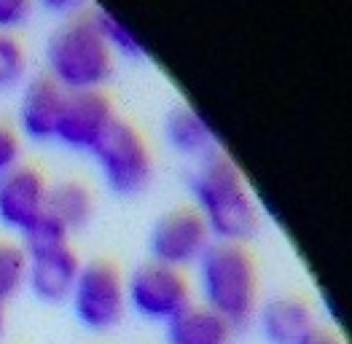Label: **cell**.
<instances>
[{
  "mask_svg": "<svg viewBox=\"0 0 352 344\" xmlns=\"http://www.w3.org/2000/svg\"><path fill=\"white\" fill-rule=\"evenodd\" d=\"M32 0H0V30L11 32L25 25L32 14Z\"/></svg>",
  "mask_w": 352,
  "mask_h": 344,
  "instance_id": "obj_21",
  "label": "cell"
},
{
  "mask_svg": "<svg viewBox=\"0 0 352 344\" xmlns=\"http://www.w3.org/2000/svg\"><path fill=\"white\" fill-rule=\"evenodd\" d=\"M164 135L170 145L186 156H207L218 148V135L210 121L191 105H175L164 118Z\"/></svg>",
  "mask_w": 352,
  "mask_h": 344,
  "instance_id": "obj_14",
  "label": "cell"
},
{
  "mask_svg": "<svg viewBox=\"0 0 352 344\" xmlns=\"http://www.w3.org/2000/svg\"><path fill=\"white\" fill-rule=\"evenodd\" d=\"M46 213L57 224H62L67 229V234L76 229H84L94 215V194L81 180H59L54 186H49Z\"/></svg>",
  "mask_w": 352,
  "mask_h": 344,
  "instance_id": "obj_15",
  "label": "cell"
},
{
  "mask_svg": "<svg viewBox=\"0 0 352 344\" xmlns=\"http://www.w3.org/2000/svg\"><path fill=\"white\" fill-rule=\"evenodd\" d=\"M49 183L32 164H16L0 175V224L11 231H28L46 213Z\"/></svg>",
  "mask_w": 352,
  "mask_h": 344,
  "instance_id": "obj_9",
  "label": "cell"
},
{
  "mask_svg": "<svg viewBox=\"0 0 352 344\" xmlns=\"http://www.w3.org/2000/svg\"><path fill=\"white\" fill-rule=\"evenodd\" d=\"M191 194L197 213L205 218L207 229L218 242H245L250 239L258 224V204L234 159L218 145L199 159L191 172Z\"/></svg>",
  "mask_w": 352,
  "mask_h": 344,
  "instance_id": "obj_1",
  "label": "cell"
},
{
  "mask_svg": "<svg viewBox=\"0 0 352 344\" xmlns=\"http://www.w3.org/2000/svg\"><path fill=\"white\" fill-rule=\"evenodd\" d=\"M89 153L100 164V172L113 194L135 197L153 178V156L146 138L132 121L121 116L108 124V129L100 135Z\"/></svg>",
  "mask_w": 352,
  "mask_h": 344,
  "instance_id": "obj_4",
  "label": "cell"
},
{
  "mask_svg": "<svg viewBox=\"0 0 352 344\" xmlns=\"http://www.w3.org/2000/svg\"><path fill=\"white\" fill-rule=\"evenodd\" d=\"M210 245L212 234L207 229L205 218L194 207H177L164 213L148 234L151 261L173 269L197 264Z\"/></svg>",
  "mask_w": 352,
  "mask_h": 344,
  "instance_id": "obj_7",
  "label": "cell"
},
{
  "mask_svg": "<svg viewBox=\"0 0 352 344\" xmlns=\"http://www.w3.org/2000/svg\"><path fill=\"white\" fill-rule=\"evenodd\" d=\"M197 264L207 310L232 328L248 325L258 304V272L248 248L239 242H212Z\"/></svg>",
  "mask_w": 352,
  "mask_h": 344,
  "instance_id": "obj_3",
  "label": "cell"
},
{
  "mask_svg": "<svg viewBox=\"0 0 352 344\" xmlns=\"http://www.w3.org/2000/svg\"><path fill=\"white\" fill-rule=\"evenodd\" d=\"M25 237V253H32V250H43V248H54V245H65L67 242V229L57 224L49 213H43L28 231H22Z\"/></svg>",
  "mask_w": 352,
  "mask_h": 344,
  "instance_id": "obj_19",
  "label": "cell"
},
{
  "mask_svg": "<svg viewBox=\"0 0 352 344\" xmlns=\"http://www.w3.org/2000/svg\"><path fill=\"white\" fill-rule=\"evenodd\" d=\"M126 301L138 315L156 323H170L177 312L191 304V288L180 269L148 261L138 266L124 283Z\"/></svg>",
  "mask_w": 352,
  "mask_h": 344,
  "instance_id": "obj_6",
  "label": "cell"
},
{
  "mask_svg": "<svg viewBox=\"0 0 352 344\" xmlns=\"http://www.w3.org/2000/svg\"><path fill=\"white\" fill-rule=\"evenodd\" d=\"M38 6H43L46 11H54V14H67V17H78L84 14L89 0H32Z\"/></svg>",
  "mask_w": 352,
  "mask_h": 344,
  "instance_id": "obj_22",
  "label": "cell"
},
{
  "mask_svg": "<svg viewBox=\"0 0 352 344\" xmlns=\"http://www.w3.org/2000/svg\"><path fill=\"white\" fill-rule=\"evenodd\" d=\"M116 118V108L102 89L67 92L59 111L54 138L73 151H91L108 124Z\"/></svg>",
  "mask_w": 352,
  "mask_h": 344,
  "instance_id": "obj_8",
  "label": "cell"
},
{
  "mask_svg": "<svg viewBox=\"0 0 352 344\" xmlns=\"http://www.w3.org/2000/svg\"><path fill=\"white\" fill-rule=\"evenodd\" d=\"M232 325L205 304H188L167 323V344H232Z\"/></svg>",
  "mask_w": 352,
  "mask_h": 344,
  "instance_id": "obj_13",
  "label": "cell"
},
{
  "mask_svg": "<svg viewBox=\"0 0 352 344\" xmlns=\"http://www.w3.org/2000/svg\"><path fill=\"white\" fill-rule=\"evenodd\" d=\"M65 89L49 76H32L22 89L19 100V127L32 140H52L59 111L65 103Z\"/></svg>",
  "mask_w": 352,
  "mask_h": 344,
  "instance_id": "obj_11",
  "label": "cell"
},
{
  "mask_svg": "<svg viewBox=\"0 0 352 344\" xmlns=\"http://www.w3.org/2000/svg\"><path fill=\"white\" fill-rule=\"evenodd\" d=\"M70 299L76 317L89 331H111L121 323L126 307V290L118 266L102 258L81 264Z\"/></svg>",
  "mask_w": 352,
  "mask_h": 344,
  "instance_id": "obj_5",
  "label": "cell"
},
{
  "mask_svg": "<svg viewBox=\"0 0 352 344\" xmlns=\"http://www.w3.org/2000/svg\"><path fill=\"white\" fill-rule=\"evenodd\" d=\"M81 272V258L70 242L28 253V283L32 293L43 301H62L73 293Z\"/></svg>",
  "mask_w": 352,
  "mask_h": 344,
  "instance_id": "obj_10",
  "label": "cell"
},
{
  "mask_svg": "<svg viewBox=\"0 0 352 344\" xmlns=\"http://www.w3.org/2000/svg\"><path fill=\"white\" fill-rule=\"evenodd\" d=\"M91 19H94L100 35L105 38V43L111 46L113 54H124V57H143L146 54L143 41L126 28L116 14H111L108 8H94L91 11Z\"/></svg>",
  "mask_w": 352,
  "mask_h": 344,
  "instance_id": "obj_16",
  "label": "cell"
},
{
  "mask_svg": "<svg viewBox=\"0 0 352 344\" xmlns=\"http://www.w3.org/2000/svg\"><path fill=\"white\" fill-rule=\"evenodd\" d=\"M3 328H6V315H3V307H0V336H3Z\"/></svg>",
  "mask_w": 352,
  "mask_h": 344,
  "instance_id": "obj_24",
  "label": "cell"
},
{
  "mask_svg": "<svg viewBox=\"0 0 352 344\" xmlns=\"http://www.w3.org/2000/svg\"><path fill=\"white\" fill-rule=\"evenodd\" d=\"M113 52L100 35L91 11L70 17L46 41V67L49 78L65 92L100 89L113 76Z\"/></svg>",
  "mask_w": 352,
  "mask_h": 344,
  "instance_id": "obj_2",
  "label": "cell"
},
{
  "mask_svg": "<svg viewBox=\"0 0 352 344\" xmlns=\"http://www.w3.org/2000/svg\"><path fill=\"white\" fill-rule=\"evenodd\" d=\"M22 164V140L14 127L0 124V175Z\"/></svg>",
  "mask_w": 352,
  "mask_h": 344,
  "instance_id": "obj_20",
  "label": "cell"
},
{
  "mask_svg": "<svg viewBox=\"0 0 352 344\" xmlns=\"http://www.w3.org/2000/svg\"><path fill=\"white\" fill-rule=\"evenodd\" d=\"M261 328L272 344H298L315 328V317L304 299L280 296V299H272L264 307Z\"/></svg>",
  "mask_w": 352,
  "mask_h": 344,
  "instance_id": "obj_12",
  "label": "cell"
},
{
  "mask_svg": "<svg viewBox=\"0 0 352 344\" xmlns=\"http://www.w3.org/2000/svg\"><path fill=\"white\" fill-rule=\"evenodd\" d=\"M28 283V253L22 245L11 239H0V307L16 296V290Z\"/></svg>",
  "mask_w": 352,
  "mask_h": 344,
  "instance_id": "obj_17",
  "label": "cell"
},
{
  "mask_svg": "<svg viewBox=\"0 0 352 344\" xmlns=\"http://www.w3.org/2000/svg\"><path fill=\"white\" fill-rule=\"evenodd\" d=\"M298 344H344V342H342L333 331H328V328H318V325H315V328H312V331H309V334H307Z\"/></svg>",
  "mask_w": 352,
  "mask_h": 344,
  "instance_id": "obj_23",
  "label": "cell"
},
{
  "mask_svg": "<svg viewBox=\"0 0 352 344\" xmlns=\"http://www.w3.org/2000/svg\"><path fill=\"white\" fill-rule=\"evenodd\" d=\"M25 67H28V54L22 43L16 41V35L0 30V86L16 84L25 76Z\"/></svg>",
  "mask_w": 352,
  "mask_h": 344,
  "instance_id": "obj_18",
  "label": "cell"
}]
</instances>
